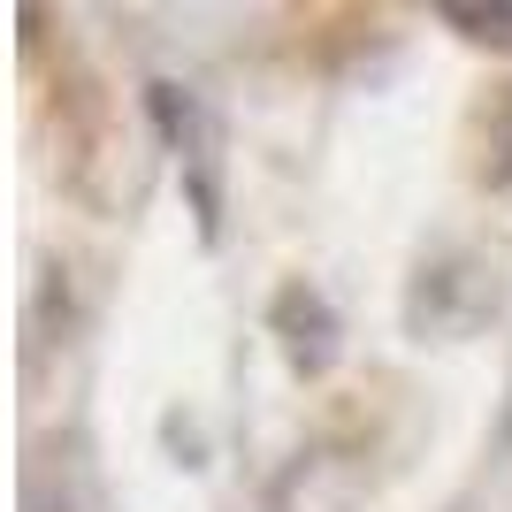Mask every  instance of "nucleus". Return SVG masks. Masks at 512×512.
I'll return each instance as SVG.
<instances>
[{
  "instance_id": "f257e3e1",
  "label": "nucleus",
  "mask_w": 512,
  "mask_h": 512,
  "mask_svg": "<svg viewBox=\"0 0 512 512\" xmlns=\"http://www.w3.org/2000/svg\"><path fill=\"white\" fill-rule=\"evenodd\" d=\"M482 314H497V283L474 268V260H436L406 299V321L428 337H451V329H474Z\"/></svg>"
},
{
  "instance_id": "f03ea898",
  "label": "nucleus",
  "mask_w": 512,
  "mask_h": 512,
  "mask_svg": "<svg viewBox=\"0 0 512 512\" xmlns=\"http://www.w3.org/2000/svg\"><path fill=\"white\" fill-rule=\"evenodd\" d=\"M268 321H276L283 360L299 367V375H329L337 367V314H329V299H321L314 283H283Z\"/></svg>"
},
{
  "instance_id": "7ed1b4c3",
  "label": "nucleus",
  "mask_w": 512,
  "mask_h": 512,
  "mask_svg": "<svg viewBox=\"0 0 512 512\" xmlns=\"http://www.w3.org/2000/svg\"><path fill=\"white\" fill-rule=\"evenodd\" d=\"M436 16L459 31V39L474 46H497V54H512V8H436Z\"/></svg>"
},
{
  "instance_id": "20e7f679",
  "label": "nucleus",
  "mask_w": 512,
  "mask_h": 512,
  "mask_svg": "<svg viewBox=\"0 0 512 512\" xmlns=\"http://www.w3.org/2000/svg\"><path fill=\"white\" fill-rule=\"evenodd\" d=\"M490 184H497V192H512V92H505V107H497V153H490Z\"/></svg>"
}]
</instances>
